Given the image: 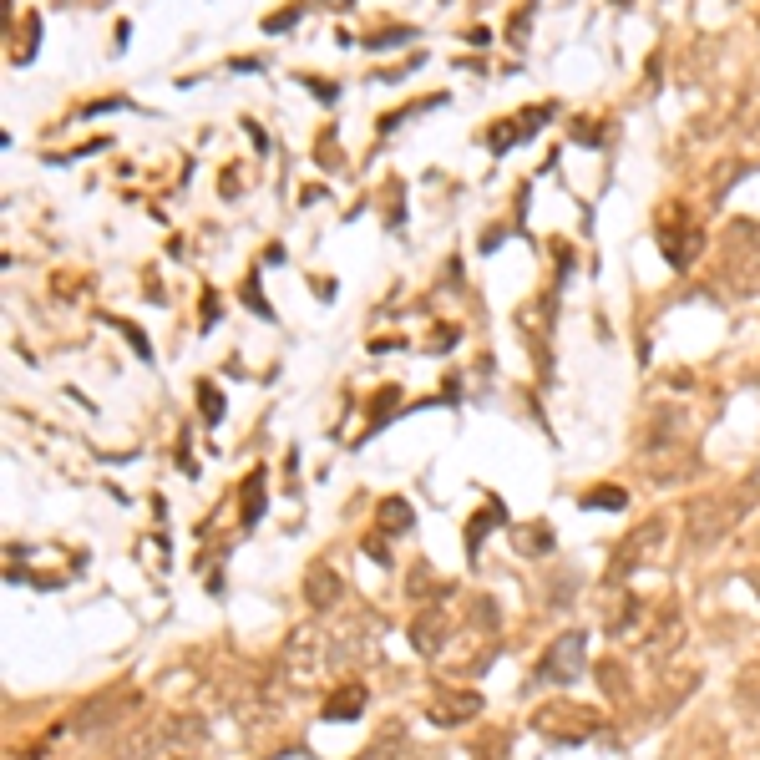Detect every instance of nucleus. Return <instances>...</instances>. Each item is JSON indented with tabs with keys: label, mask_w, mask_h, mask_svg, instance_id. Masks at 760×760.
Returning a JSON list of instances; mask_svg holds the SVG:
<instances>
[{
	"label": "nucleus",
	"mask_w": 760,
	"mask_h": 760,
	"mask_svg": "<svg viewBox=\"0 0 760 760\" xmlns=\"http://www.w3.org/2000/svg\"><path fill=\"white\" fill-rule=\"evenodd\" d=\"M740 705H745V715H755V720H760V659L740 674Z\"/></svg>",
	"instance_id": "4468645a"
},
{
	"label": "nucleus",
	"mask_w": 760,
	"mask_h": 760,
	"mask_svg": "<svg viewBox=\"0 0 760 760\" xmlns=\"http://www.w3.org/2000/svg\"><path fill=\"white\" fill-rule=\"evenodd\" d=\"M583 669H588V634L583 629L558 634L543 649V659H538V679L543 684H573V679H583Z\"/></svg>",
	"instance_id": "f257e3e1"
},
{
	"label": "nucleus",
	"mask_w": 760,
	"mask_h": 760,
	"mask_svg": "<svg viewBox=\"0 0 760 760\" xmlns=\"http://www.w3.org/2000/svg\"><path fill=\"white\" fill-rule=\"evenodd\" d=\"M614 6H634V0H614Z\"/></svg>",
	"instance_id": "f3484780"
},
{
	"label": "nucleus",
	"mask_w": 760,
	"mask_h": 760,
	"mask_svg": "<svg viewBox=\"0 0 760 760\" xmlns=\"http://www.w3.org/2000/svg\"><path fill=\"white\" fill-rule=\"evenodd\" d=\"M446 639H451V624H446L441 608H426V614H416V624H411V644H416V654L436 659V654L446 649Z\"/></svg>",
	"instance_id": "423d86ee"
},
{
	"label": "nucleus",
	"mask_w": 760,
	"mask_h": 760,
	"mask_svg": "<svg viewBox=\"0 0 760 760\" xmlns=\"http://www.w3.org/2000/svg\"><path fill=\"white\" fill-rule=\"evenodd\" d=\"M740 512H745V502H695L690 507V538L695 543H720L740 522Z\"/></svg>",
	"instance_id": "7ed1b4c3"
},
{
	"label": "nucleus",
	"mask_w": 760,
	"mask_h": 760,
	"mask_svg": "<svg viewBox=\"0 0 760 760\" xmlns=\"http://www.w3.org/2000/svg\"><path fill=\"white\" fill-rule=\"evenodd\" d=\"M517 548H522V553H553V527H548V522L517 527Z\"/></svg>",
	"instance_id": "f8f14e48"
},
{
	"label": "nucleus",
	"mask_w": 760,
	"mask_h": 760,
	"mask_svg": "<svg viewBox=\"0 0 760 760\" xmlns=\"http://www.w3.org/2000/svg\"><path fill=\"white\" fill-rule=\"evenodd\" d=\"M497 522H507V512L497 507V502H487L477 517H472V527H467V553L477 558V548H482V538H487V527H497Z\"/></svg>",
	"instance_id": "1a4fd4ad"
},
{
	"label": "nucleus",
	"mask_w": 760,
	"mask_h": 760,
	"mask_svg": "<svg viewBox=\"0 0 760 760\" xmlns=\"http://www.w3.org/2000/svg\"><path fill=\"white\" fill-rule=\"evenodd\" d=\"M659 239H664V254H669V264H674V269H690V264L700 259V244H705L700 223H684L679 213H674V218L664 213V228H659Z\"/></svg>",
	"instance_id": "20e7f679"
},
{
	"label": "nucleus",
	"mask_w": 760,
	"mask_h": 760,
	"mask_svg": "<svg viewBox=\"0 0 760 760\" xmlns=\"http://www.w3.org/2000/svg\"><path fill=\"white\" fill-rule=\"evenodd\" d=\"M259 512H264V467L244 477V527H254Z\"/></svg>",
	"instance_id": "9b49d317"
},
{
	"label": "nucleus",
	"mask_w": 760,
	"mask_h": 760,
	"mask_svg": "<svg viewBox=\"0 0 760 760\" xmlns=\"http://www.w3.org/2000/svg\"><path fill=\"white\" fill-rule=\"evenodd\" d=\"M360 710H365V684H340L320 715L325 720H360Z\"/></svg>",
	"instance_id": "6e6552de"
},
{
	"label": "nucleus",
	"mask_w": 760,
	"mask_h": 760,
	"mask_svg": "<svg viewBox=\"0 0 760 760\" xmlns=\"http://www.w3.org/2000/svg\"><path fill=\"white\" fill-rule=\"evenodd\" d=\"M335 593H340V588H335V573H330V568H315V573H310V583H304V598H310L315 608H330V603H335Z\"/></svg>",
	"instance_id": "9d476101"
},
{
	"label": "nucleus",
	"mask_w": 760,
	"mask_h": 760,
	"mask_svg": "<svg viewBox=\"0 0 760 760\" xmlns=\"http://www.w3.org/2000/svg\"><path fill=\"white\" fill-rule=\"evenodd\" d=\"M583 507H593V512H619V507H629V492H624V487H593V492H583Z\"/></svg>",
	"instance_id": "ddd939ff"
},
{
	"label": "nucleus",
	"mask_w": 760,
	"mask_h": 760,
	"mask_svg": "<svg viewBox=\"0 0 760 760\" xmlns=\"http://www.w3.org/2000/svg\"><path fill=\"white\" fill-rule=\"evenodd\" d=\"M659 538H664V522H659V517H654V522H644V527L634 532V538H629V548L614 558V568H608V583H619V578H624V568H629V573H639L644 563H659V558H664V543H659Z\"/></svg>",
	"instance_id": "f03ea898"
},
{
	"label": "nucleus",
	"mask_w": 760,
	"mask_h": 760,
	"mask_svg": "<svg viewBox=\"0 0 760 760\" xmlns=\"http://www.w3.org/2000/svg\"><path fill=\"white\" fill-rule=\"evenodd\" d=\"M380 527H386V532H406L411 527V502L386 497V507H380Z\"/></svg>",
	"instance_id": "2eb2a0df"
},
{
	"label": "nucleus",
	"mask_w": 760,
	"mask_h": 760,
	"mask_svg": "<svg viewBox=\"0 0 760 760\" xmlns=\"http://www.w3.org/2000/svg\"><path fill=\"white\" fill-rule=\"evenodd\" d=\"M553 117V107H527L522 117H512V122H502V127H492V147H512V142H522V132H532V127H543Z\"/></svg>",
	"instance_id": "0eeeda50"
},
{
	"label": "nucleus",
	"mask_w": 760,
	"mask_h": 760,
	"mask_svg": "<svg viewBox=\"0 0 760 760\" xmlns=\"http://www.w3.org/2000/svg\"><path fill=\"white\" fill-rule=\"evenodd\" d=\"M198 406H203V421H208V426H218V421H223V396L208 386V380L198 386Z\"/></svg>",
	"instance_id": "dca6fc26"
},
{
	"label": "nucleus",
	"mask_w": 760,
	"mask_h": 760,
	"mask_svg": "<svg viewBox=\"0 0 760 760\" xmlns=\"http://www.w3.org/2000/svg\"><path fill=\"white\" fill-rule=\"evenodd\" d=\"M538 730H543L548 740L573 745V740H583V735L593 730V715H578V710H568V705H553V710L538 715Z\"/></svg>",
	"instance_id": "39448f33"
}]
</instances>
